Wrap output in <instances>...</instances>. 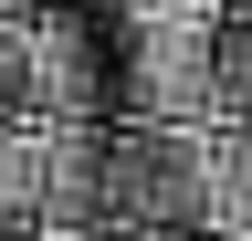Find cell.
Returning a JSON list of instances; mask_svg holds the SVG:
<instances>
[{"instance_id":"ba28073f","label":"cell","mask_w":252,"mask_h":241,"mask_svg":"<svg viewBox=\"0 0 252 241\" xmlns=\"http://www.w3.org/2000/svg\"><path fill=\"white\" fill-rule=\"evenodd\" d=\"M21 63H32V21L0 11V126H21Z\"/></svg>"},{"instance_id":"30bf717a","label":"cell","mask_w":252,"mask_h":241,"mask_svg":"<svg viewBox=\"0 0 252 241\" xmlns=\"http://www.w3.org/2000/svg\"><path fill=\"white\" fill-rule=\"evenodd\" d=\"M0 11H11V21H32V0H0Z\"/></svg>"},{"instance_id":"52a82bcc","label":"cell","mask_w":252,"mask_h":241,"mask_svg":"<svg viewBox=\"0 0 252 241\" xmlns=\"http://www.w3.org/2000/svg\"><path fill=\"white\" fill-rule=\"evenodd\" d=\"M137 32H220V0H126Z\"/></svg>"},{"instance_id":"7a4b0ae2","label":"cell","mask_w":252,"mask_h":241,"mask_svg":"<svg viewBox=\"0 0 252 241\" xmlns=\"http://www.w3.org/2000/svg\"><path fill=\"white\" fill-rule=\"evenodd\" d=\"M21 126H94V42L63 11H32V63H21Z\"/></svg>"},{"instance_id":"9c48e42d","label":"cell","mask_w":252,"mask_h":241,"mask_svg":"<svg viewBox=\"0 0 252 241\" xmlns=\"http://www.w3.org/2000/svg\"><path fill=\"white\" fill-rule=\"evenodd\" d=\"M32 241H147V231H116V220H84V231H32Z\"/></svg>"},{"instance_id":"277c9868","label":"cell","mask_w":252,"mask_h":241,"mask_svg":"<svg viewBox=\"0 0 252 241\" xmlns=\"http://www.w3.org/2000/svg\"><path fill=\"white\" fill-rule=\"evenodd\" d=\"M210 231L252 241V126H210Z\"/></svg>"},{"instance_id":"6da1fadb","label":"cell","mask_w":252,"mask_h":241,"mask_svg":"<svg viewBox=\"0 0 252 241\" xmlns=\"http://www.w3.org/2000/svg\"><path fill=\"white\" fill-rule=\"evenodd\" d=\"M94 210L116 231H210V126H126L105 136V178H94Z\"/></svg>"},{"instance_id":"3957f363","label":"cell","mask_w":252,"mask_h":241,"mask_svg":"<svg viewBox=\"0 0 252 241\" xmlns=\"http://www.w3.org/2000/svg\"><path fill=\"white\" fill-rule=\"evenodd\" d=\"M137 126H210V32H137Z\"/></svg>"},{"instance_id":"5b68a950","label":"cell","mask_w":252,"mask_h":241,"mask_svg":"<svg viewBox=\"0 0 252 241\" xmlns=\"http://www.w3.org/2000/svg\"><path fill=\"white\" fill-rule=\"evenodd\" d=\"M210 126H252V11H220L210 32Z\"/></svg>"},{"instance_id":"8992f818","label":"cell","mask_w":252,"mask_h":241,"mask_svg":"<svg viewBox=\"0 0 252 241\" xmlns=\"http://www.w3.org/2000/svg\"><path fill=\"white\" fill-rule=\"evenodd\" d=\"M42 231V147L32 126H0V241Z\"/></svg>"},{"instance_id":"8fae6325","label":"cell","mask_w":252,"mask_h":241,"mask_svg":"<svg viewBox=\"0 0 252 241\" xmlns=\"http://www.w3.org/2000/svg\"><path fill=\"white\" fill-rule=\"evenodd\" d=\"M21 241H32V231H21Z\"/></svg>"}]
</instances>
